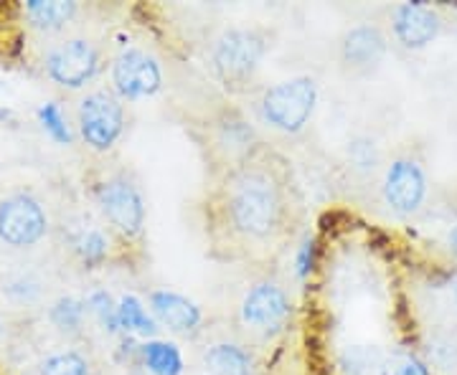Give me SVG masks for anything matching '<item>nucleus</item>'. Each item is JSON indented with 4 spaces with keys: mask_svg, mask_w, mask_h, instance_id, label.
Listing matches in <instances>:
<instances>
[{
    "mask_svg": "<svg viewBox=\"0 0 457 375\" xmlns=\"http://www.w3.org/2000/svg\"><path fill=\"white\" fill-rule=\"evenodd\" d=\"M219 216L234 239L245 244H270L287 226V183L275 165L249 155L228 170L219 196Z\"/></svg>",
    "mask_w": 457,
    "mask_h": 375,
    "instance_id": "nucleus-1",
    "label": "nucleus"
},
{
    "mask_svg": "<svg viewBox=\"0 0 457 375\" xmlns=\"http://www.w3.org/2000/svg\"><path fill=\"white\" fill-rule=\"evenodd\" d=\"M270 51V36L262 29H228L212 46L213 74L227 89L252 84Z\"/></svg>",
    "mask_w": 457,
    "mask_h": 375,
    "instance_id": "nucleus-2",
    "label": "nucleus"
},
{
    "mask_svg": "<svg viewBox=\"0 0 457 375\" xmlns=\"http://www.w3.org/2000/svg\"><path fill=\"white\" fill-rule=\"evenodd\" d=\"M318 104V82L312 77H293L264 89L260 97L262 122L282 135L305 130Z\"/></svg>",
    "mask_w": 457,
    "mask_h": 375,
    "instance_id": "nucleus-3",
    "label": "nucleus"
},
{
    "mask_svg": "<svg viewBox=\"0 0 457 375\" xmlns=\"http://www.w3.org/2000/svg\"><path fill=\"white\" fill-rule=\"evenodd\" d=\"M97 206L104 221L117 231L122 239L135 241L143 236L145 229V198L137 185V180L130 173L117 170L99 180L97 191Z\"/></svg>",
    "mask_w": 457,
    "mask_h": 375,
    "instance_id": "nucleus-4",
    "label": "nucleus"
},
{
    "mask_svg": "<svg viewBox=\"0 0 457 375\" xmlns=\"http://www.w3.org/2000/svg\"><path fill=\"white\" fill-rule=\"evenodd\" d=\"M290 314H293L290 297L278 281L270 279L252 284L239 307L242 325L257 338H275L290 322Z\"/></svg>",
    "mask_w": 457,
    "mask_h": 375,
    "instance_id": "nucleus-5",
    "label": "nucleus"
},
{
    "mask_svg": "<svg viewBox=\"0 0 457 375\" xmlns=\"http://www.w3.org/2000/svg\"><path fill=\"white\" fill-rule=\"evenodd\" d=\"M77 117H79V132H82L84 143L97 152H107L125 132L122 99L107 89H97L87 94L79 102Z\"/></svg>",
    "mask_w": 457,
    "mask_h": 375,
    "instance_id": "nucleus-6",
    "label": "nucleus"
},
{
    "mask_svg": "<svg viewBox=\"0 0 457 375\" xmlns=\"http://www.w3.org/2000/svg\"><path fill=\"white\" fill-rule=\"evenodd\" d=\"M49 231V216L31 193L0 198V241L13 249L36 246Z\"/></svg>",
    "mask_w": 457,
    "mask_h": 375,
    "instance_id": "nucleus-7",
    "label": "nucleus"
},
{
    "mask_svg": "<svg viewBox=\"0 0 457 375\" xmlns=\"http://www.w3.org/2000/svg\"><path fill=\"white\" fill-rule=\"evenodd\" d=\"M112 84L120 99L155 97L163 89V71L153 53L128 46L114 56Z\"/></svg>",
    "mask_w": 457,
    "mask_h": 375,
    "instance_id": "nucleus-8",
    "label": "nucleus"
},
{
    "mask_svg": "<svg viewBox=\"0 0 457 375\" xmlns=\"http://www.w3.org/2000/svg\"><path fill=\"white\" fill-rule=\"evenodd\" d=\"M99 71V49L87 38H69L46 56V74L64 89H82Z\"/></svg>",
    "mask_w": 457,
    "mask_h": 375,
    "instance_id": "nucleus-9",
    "label": "nucleus"
},
{
    "mask_svg": "<svg viewBox=\"0 0 457 375\" xmlns=\"http://www.w3.org/2000/svg\"><path fill=\"white\" fill-rule=\"evenodd\" d=\"M386 36L378 26L371 23H361L343 33L341 46H338V59L345 74L353 77H369L371 71H376L384 56H386Z\"/></svg>",
    "mask_w": 457,
    "mask_h": 375,
    "instance_id": "nucleus-10",
    "label": "nucleus"
},
{
    "mask_svg": "<svg viewBox=\"0 0 457 375\" xmlns=\"http://www.w3.org/2000/svg\"><path fill=\"white\" fill-rule=\"evenodd\" d=\"M427 196V178L422 165L411 158H399L389 165L384 178V200L394 213L409 216L420 211Z\"/></svg>",
    "mask_w": 457,
    "mask_h": 375,
    "instance_id": "nucleus-11",
    "label": "nucleus"
},
{
    "mask_svg": "<svg viewBox=\"0 0 457 375\" xmlns=\"http://www.w3.org/2000/svg\"><path fill=\"white\" fill-rule=\"evenodd\" d=\"M394 36L407 49H425L440 33V16L422 3H404L394 11Z\"/></svg>",
    "mask_w": 457,
    "mask_h": 375,
    "instance_id": "nucleus-12",
    "label": "nucleus"
},
{
    "mask_svg": "<svg viewBox=\"0 0 457 375\" xmlns=\"http://www.w3.org/2000/svg\"><path fill=\"white\" fill-rule=\"evenodd\" d=\"M150 312L158 325L168 327L170 332H179V335L196 332L204 320V312L194 299L179 292H170V289H158L150 294Z\"/></svg>",
    "mask_w": 457,
    "mask_h": 375,
    "instance_id": "nucleus-13",
    "label": "nucleus"
},
{
    "mask_svg": "<svg viewBox=\"0 0 457 375\" xmlns=\"http://www.w3.org/2000/svg\"><path fill=\"white\" fill-rule=\"evenodd\" d=\"M77 13V3L69 0H29L26 18L38 31H59Z\"/></svg>",
    "mask_w": 457,
    "mask_h": 375,
    "instance_id": "nucleus-14",
    "label": "nucleus"
},
{
    "mask_svg": "<svg viewBox=\"0 0 457 375\" xmlns=\"http://www.w3.org/2000/svg\"><path fill=\"white\" fill-rule=\"evenodd\" d=\"M206 371L213 375H249L252 373V355L242 345L219 343L212 345L204 355Z\"/></svg>",
    "mask_w": 457,
    "mask_h": 375,
    "instance_id": "nucleus-15",
    "label": "nucleus"
},
{
    "mask_svg": "<svg viewBox=\"0 0 457 375\" xmlns=\"http://www.w3.org/2000/svg\"><path fill=\"white\" fill-rule=\"evenodd\" d=\"M117 327L122 332L143 335V338H153L161 330L158 322H155V317L145 310V305L135 294H125L117 302Z\"/></svg>",
    "mask_w": 457,
    "mask_h": 375,
    "instance_id": "nucleus-16",
    "label": "nucleus"
},
{
    "mask_svg": "<svg viewBox=\"0 0 457 375\" xmlns=\"http://www.w3.org/2000/svg\"><path fill=\"white\" fill-rule=\"evenodd\" d=\"M71 249L84 266H99L110 257V236L99 226H82L71 239Z\"/></svg>",
    "mask_w": 457,
    "mask_h": 375,
    "instance_id": "nucleus-17",
    "label": "nucleus"
},
{
    "mask_svg": "<svg viewBox=\"0 0 457 375\" xmlns=\"http://www.w3.org/2000/svg\"><path fill=\"white\" fill-rule=\"evenodd\" d=\"M140 355L145 368L153 375H180L183 373V358L180 350L173 343L165 340H147L140 347Z\"/></svg>",
    "mask_w": 457,
    "mask_h": 375,
    "instance_id": "nucleus-18",
    "label": "nucleus"
},
{
    "mask_svg": "<svg viewBox=\"0 0 457 375\" xmlns=\"http://www.w3.org/2000/svg\"><path fill=\"white\" fill-rule=\"evenodd\" d=\"M38 375H92V363L79 350H62L41 363Z\"/></svg>",
    "mask_w": 457,
    "mask_h": 375,
    "instance_id": "nucleus-19",
    "label": "nucleus"
},
{
    "mask_svg": "<svg viewBox=\"0 0 457 375\" xmlns=\"http://www.w3.org/2000/svg\"><path fill=\"white\" fill-rule=\"evenodd\" d=\"M89 312L87 302L74 299V297H62L54 310H51V322L64 330V332H79L84 325V314Z\"/></svg>",
    "mask_w": 457,
    "mask_h": 375,
    "instance_id": "nucleus-20",
    "label": "nucleus"
},
{
    "mask_svg": "<svg viewBox=\"0 0 457 375\" xmlns=\"http://www.w3.org/2000/svg\"><path fill=\"white\" fill-rule=\"evenodd\" d=\"M38 117H41L44 127H46V132H49L56 143H62V145H69V143H71V132H69V125H66L64 115H62V110H59V104L49 102L46 107H41Z\"/></svg>",
    "mask_w": 457,
    "mask_h": 375,
    "instance_id": "nucleus-21",
    "label": "nucleus"
},
{
    "mask_svg": "<svg viewBox=\"0 0 457 375\" xmlns=\"http://www.w3.org/2000/svg\"><path fill=\"white\" fill-rule=\"evenodd\" d=\"M87 307H89V312L97 314V320L102 322V327H104L107 332H117V330H120V327H117V305H114L110 294L95 292L87 299Z\"/></svg>",
    "mask_w": 457,
    "mask_h": 375,
    "instance_id": "nucleus-22",
    "label": "nucleus"
},
{
    "mask_svg": "<svg viewBox=\"0 0 457 375\" xmlns=\"http://www.w3.org/2000/svg\"><path fill=\"white\" fill-rule=\"evenodd\" d=\"M378 375H429L427 365L414 355H392L381 363Z\"/></svg>",
    "mask_w": 457,
    "mask_h": 375,
    "instance_id": "nucleus-23",
    "label": "nucleus"
},
{
    "mask_svg": "<svg viewBox=\"0 0 457 375\" xmlns=\"http://www.w3.org/2000/svg\"><path fill=\"white\" fill-rule=\"evenodd\" d=\"M429 355L440 365L442 371H453L457 365V338L455 335H442L435 338L429 345Z\"/></svg>",
    "mask_w": 457,
    "mask_h": 375,
    "instance_id": "nucleus-24",
    "label": "nucleus"
},
{
    "mask_svg": "<svg viewBox=\"0 0 457 375\" xmlns=\"http://www.w3.org/2000/svg\"><path fill=\"white\" fill-rule=\"evenodd\" d=\"M348 155L359 167H374L376 163V147L369 140H353V145L348 147Z\"/></svg>",
    "mask_w": 457,
    "mask_h": 375,
    "instance_id": "nucleus-25",
    "label": "nucleus"
},
{
    "mask_svg": "<svg viewBox=\"0 0 457 375\" xmlns=\"http://www.w3.org/2000/svg\"><path fill=\"white\" fill-rule=\"evenodd\" d=\"M312 259H315V241L305 239L303 246L297 249V257H295V272H297V277H308L311 274Z\"/></svg>",
    "mask_w": 457,
    "mask_h": 375,
    "instance_id": "nucleus-26",
    "label": "nucleus"
},
{
    "mask_svg": "<svg viewBox=\"0 0 457 375\" xmlns=\"http://www.w3.org/2000/svg\"><path fill=\"white\" fill-rule=\"evenodd\" d=\"M447 241H450V246H453V251H457V226L453 231H450V236H447Z\"/></svg>",
    "mask_w": 457,
    "mask_h": 375,
    "instance_id": "nucleus-27",
    "label": "nucleus"
},
{
    "mask_svg": "<svg viewBox=\"0 0 457 375\" xmlns=\"http://www.w3.org/2000/svg\"><path fill=\"white\" fill-rule=\"evenodd\" d=\"M455 302H457V287H455Z\"/></svg>",
    "mask_w": 457,
    "mask_h": 375,
    "instance_id": "nucleus-28",
    "label": "nucleus"
}]
</instances>
